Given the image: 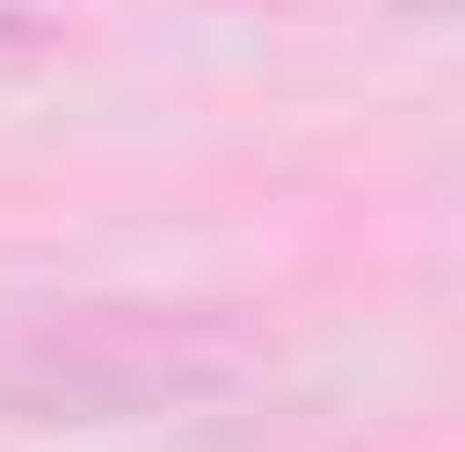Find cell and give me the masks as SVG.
<instances>
[{
    "instance_id": "6da1fadb",
    "label": "cell",
    "mask_w": 465,
    "mask_h": 452,
    "mask_svg": "<svg viewBox=\"0 0 465 452\" xmlns=\"http://www.w3.org/2000/svg\"><path fill=\"white\" fill-rule=\"evenodd\" d=\"M277 377L264 327L227 301L64 290L0 301V427H189Z\"/></svg>"
},
{
    "instance_id": "7a4b0ae2",
    "label": "cell",
    "mask_w": 465,
    "mask_h": 452,
    "mask_svg": "<svg viewBox=\"0 0 465 452\" xmlns=\"http://www.w3.org/2000/svg\"><path fill=\"white\" fill-rule=\"evenodd\" d=\"M38 51H51V13H13L0 0V64H38Z\"/></svg>"
}]
</instances>
